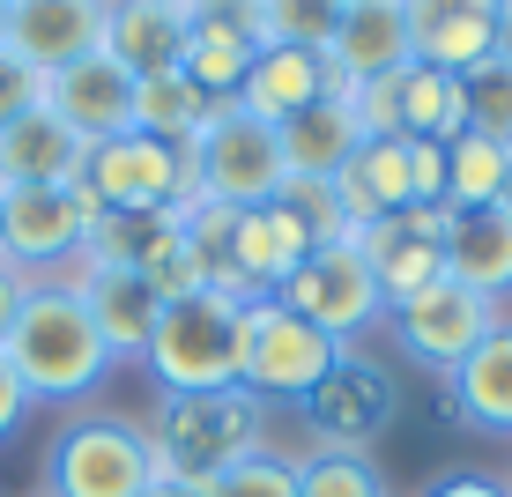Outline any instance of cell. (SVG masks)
<instances>
[{"label":"cell","instance_id":"f1b7e54d","mask_svg":"<svg viewBox=\"0 0 512 497\" xmlns=\"http://www.w3.org/2000/svg\"><path fill=\"white\" fill-rule=\"evenodd\" d=\"M342 23L334 0H253V45H297V52H320Z\"/></svg>","mask_w":512,"mask_h":497},{"label":"cell","instance_id":"d6986e66","mask_svg":"<svg viewBox=\"0 0 512 497\" xmlns=\"http://www.w3.org/2000/svg\"><path fill=\"white\" fill-rule=\"evenodd\" d=\"M334 67H342L349 82H379V75H394V67H409L416 52H409V8L401 0H364V8H342V23H334Z\"/></svg>","mask_w":512,"mask_h":497},{"label":"cell","instance_id":"d590c367","mask_svg":"<svg viewBox=\"0 0 512 497\" xmlns=\"http://www.w3.org/2000/svg\"><path fill=\"white\" fill-rule=\"evenodd\" d=\"M23 290H30V275L0 260V349H8V327H15V312H23Z\"/></svg>","mask_w":512,"mask_h":497},{"label":"cell","instance_id":"ffe728a7","mask_svg":"<svg viewBox=\"0 0 512 497\" xmlns=\"http://www.w3.org/2000/svg\"><path fill=\"white\" fill-rule=\"evenodd\" d=\"M75 297H82V312H90V327L104 334L112 364H119V357H141V349H149V334H156V297L141 290V275L82 268V275H75Z\"/></svg>","mask_w":512,"mask_h":497},{"label":"cell","instance_id":"3957f363","mask_svg":"<svg viewBox=\"0 0 512 497\" xmlns=\"http://www.w3.org/2000/svg\"><path fill=\"white\" fill-rule=\"evenodd\" d=\"M238 327L245 305L231 290H201L186 305L156 312V334L141 349V364L156 371L164 394H201V386H238Z\"/></svg>","mask_w":512,"mask_h":497},{"label":"cell","instance_id":"4316f807","mask_svg":"<svg viewBox=\"0 0 512 497\" xmlns=\"http://www.w3.org/2000/svg\"><path fill=\"white\" fill-rule=\"evenodd\" d=\"M208 112H216V97H201L179 67L134 82V134H156V141H171V149H186V141L208 127Z\"/></svg>","mask_w":512,"mask_h":497},{"label":"cell","instance_id":"9a60e30c","mask_svg":"<svg viewBox=\"0 0 512 497\" xmlns=\"http://www.w3.org/2000/svg\"><path fill=\"white\" fill-rule=\"evenodd\" d=\"M409 8V52L438 75H468L498 52V0H401Z\"/></svg>","mask_w":512,"mask_h":497},{"label":"cell","instance_id":"e575fe53","mask_svg":"<svg viewBox=\"0 0 512 497\" xmlns=\"http://www.w3.org/2000/svg\"><path fill=\"white\" fill-rule=\"evenodd\" d=\"M30 408H38V401L23 394V379H15V364L0 357V446H8V438L23 431V416H30Z\"/></svg>","mask_w":512,"mask_h":497},{"label":"cell","instance_id":"ac0fdd59","mask_svg":"<svg viewBox=\"0 0 512 497\" xmlns=\"http://www.w3.org/2000/svg\"><path fill=\"white\" fill-rule=\"evenodd\" d=\"M104 52H112L134 82L179 67V52H186V8H179V0H112V8H104Z\"/></svg>","mask_w":512,"mask_h":497},{"label":"cell","instance_id":"e0dca14e","mask_svg":"<svg viewBox=\"0 0 512 497\" xmlns=\"http://www.w3.org/2000/svg\"><path fill=\"white\" fill-rule=\"evenodd\" d=\"M90 141L75 127H60L52 112H30L15 127H0V193L15 186H82Z\"/></svg>","mask_w":512,"mask_h":497},{"label":"cell","instance_id":"8d00e7d4","mask_svg":"<svg viewBox=\"0 0 512 497\" xmlns=\"http://www.w3.org/2000/svg\"><path fill=\"white\" fill-rule=\"evenodd\" d=\"M423 497H512L505 483H490V475H438Z\"/></svg>","mask_w":512,"mask_h":497},{"label":"cell","instance_id":"d6a6232c","mask_svg":"<svg viewBox=\"0 0 512 497\" xmlns=\"http://www.w3.org/2000/svg\"><path fill=\"white\" fill-rule=\"evenodd\" d=\"M208 497H297V460L253 453V460H238L231 475H216Z\"/></svg>","mask_w":512,"mask_h":497},{"label":"cell","instance_id":"83f0119b","mask_svg":"<svg viewBox=\"0 0 512 497\" xmlns=\"http://www.w3.org/2000/svg\"><path fill=\"white\" fill-rule=\"evenodd\" d=\"M505 179H512V149H505V141H483V134L446 141V208H453V216H468V208H498Z\"/></svg>","mask_w":512,"mask_h":497},{"label":"cell","instance_id":"4dcf8cb0","mask_svg":"<svg viewBox=\"0 0 512 497\" xmlns=\"http://www.w3.org/2000/svg\"><path fill=\"white\" fill-rule=\"evenodd\" d=\"M141 290H149V297H156V312H164V305H186V297L216 290V268H208V260L193 253V245H186V230H179V238H171L164 253H156L149 268H141Z\"/></svg>","mask_w":512,"mask_h":497},{"label":"cell","instance_id":"7bdbcfd3","mask_svg":"<svg viewBox=\"0 0 512 497\" xmlns=\"http://www.w3.org/2000/svg\"><path fill=\"white\" fill-rule=\"evenodd\" d=\"M179 8H186V0H179Z\"/></svg>","mask_w":512,"mask_h":497},{"label":"cell","instance_id":"7c38bea8","mask_svg":"<svg viewBox=\"0 0 512 497\" xmlns=\"http://www.w3.org/2000/svg\"><path fill=\"white\" fill-rule=\"evenodd\" d=\"M82 186L97 193V208H186L193 164H186V149H171L156 134H112L90 149Z\"/></svg>","mask_w":512,"mask_h":497},{"label":"cell","instance_id":"7a4b0ae2","mask_svg":"<svg viewBox=\"0 0 512 497\" xmlns=\"http://www.w3.org/2000/svg\"><path fill=\"white\" fill-rule=\"evenodd\" d=\"M0 357L15 364V379H23L30 401H82L104 371H112V349H104V334L90 327L75 282H30Z\"/></svg>","mask_w":512,"mask_h":497},{"label":"cell","instance_id":"f35d334b","mask_svg":"<svg viewBox=\"0 0 512 497\" xmlns=\"http://www.w3.org/2000/svg\"><path fill=\"white\" fill-rule=\"evenodd\" d=\"M498 60L512 67V0H498Z\"/></svg>","mask_w":512,"mask_h":497},{"label":"cell","instance_id":"277c9868","mask_svg":"<svg viewBox=\"0 0 512 497\" xmlns=\"http://www.w3.org/2000/svg\"><path fill=\"white\" fill-rule=\"evenodd\" d=\"M156 483V446L127 416H75L45 446V497H141Z\"/></svg>","mask_w":512,"mask_h":497},{"label":"cell","instance_id":"cb8c5ba5","mask_svg":"<svg viewBox=\"0 0 512 497\" xmlns=\"http://www.w3.org/2000/svg\"><path fill=\"white\" fill-rule=\"evenodd\" d=\"M446 394L461 408V423L512 438V327H498L461 371H446Z\"/></svg>","mask_w":512,"mask_h":497},{"label":"cell","instance_id":"30bf717a","mask_svg":"<svg viewBox=\"0 0 512 497\" xmlns=\"http://www.w3.org/2000/svg\"><path fill=\"white\" fill-rule=\"evenodd\" d=\"M297 408H305V431L320 438L327 453H364L386 423L401 416V386H394V371H386V364L342 349V364H334Z\"/></svg>","mask_w":512,"mask_h":497},{"label":"cell","instance_id":"8fae6325","mask_svg":"<svg viewBox=\"0 0 512 497\" xmlns=\"http://www.w3.org/2000/svg\"><path fill=\"white\" fill-rule=\"evenodd\" d=\"M505 319L490 297L461 290V282H431L423 297H409V305H394V334H401V357L423 364V371H461L475 349L498 334Z\"/></svg>","mask_w":512,"mask_h":497},{"label":"cell","instance_id":"2e32d148","mask_svg":"<svg viewBox=\"0 0 512 497\" xmlns=\"http://www.w3.org/2000/svg\"><path fill=\"white\" fill-rule=\"evenodd\" d=\"M238 112H253L260 127H290L297 112H312V104H334L327 97V45L320 52H297V45H260L253 75L238 82Z\"/></svg>","mask_w":512,"mask_h":497},{"label":"cell","instance_id":"44dd1931","mask_svg":"<svg viewBox=\"0 0 512 497\" xmlns=\"http://www.w3.org/2000/svg\"><path fill=\"white\" fill-rule=\"evenodd\" d=\"M186 230L179 208H104L82 238V268H119V275H141L171 238Z\"/></svg>","mask_w":512,"mask_h":497},{"label":"cell","instance_id":"52a82bcc","mask_svg":"<svg viewBox=\"0 0 512 497\" xmlns=\"http://www.w3.org/2000/svg\"><path fill=\"white\" fill-rule=\"evenodd\" d=\"M446 245H453V208L446 201L394 208V216L357 230V253H364V268H372V282H379L386 312L423 297L431 282H446Z\"/></svg>","mask_w":512,"mask_h":497},{"label":"cell","instance_id":"ba28073f","mask_svg":"<svg viewBox=\"0 0 512 497\" xmlns=\"http://www.w3.org/2000/svg\"><path fill=\"white\" fill-rule=\"evenodd\" d=\"M275 305L297 312L305 327H320V334H334V342L349 349V334L372 327V319L386 312V297H379L372 268H364L357 238H342V245H320V253H305V268H297V275L275 290Z\"/></svg>","mask_w":512,"mask_h":497},{"label":"cell","instance_id":"d4e9b609","mask_svg":"<svg viewBox=\"0 0 512 497\" xmlns=\"http://www.w3.org/2000/svg\"><path fill=\"white\" fill-rule=\"evenodd\" d=\"M394 119L409 141H461L468 134V97H461V75H438V67L409 60L394 75Z\"/></svg>","mask_w":512,"mask_h":497},{"label":"cell","instance_id":"5b68a950","mask_svg":"<svg viewBox=\"0 0 512 497\" xmlns=\"http://www.w3.org/2000/svg\"><path fill=\"white\" fill-rule=\"evenodd\" d=\"M186 164H193V193L201 201H223V208H260L282 193V134L260 127L253 112L238 104H216L208 127L186 141Z\"/></svg>","mask_w":512,"mask_h":497},{"label":"cell","instance_id":"5bb4252c","mask_svg":"<svg viewBox=\"0 0 512 497\" xmlns=\"http://www.w3.org/2000/svg\"><path fill=\"white\" fill-rule=\"evenodd\" d=\"M45 112L60 127H75L82 141H112V134H134V75L112 60V52H90V60L60 67L45 82Z\"/></svg>","mask_w":512,"mask_h":497},{"label":"cell","instance_id":"1f68e13d","mask_svg":"<svg viewBox=\"0 0 512 497\" xmlns=\"http://www.w3.org/2000/svg\"><path fill=\"white\" fill-rule=\"evenodd\" d=\"M297 497H386V475L372 453H312L297 468Z\"/></svg>","mask_w":512,"mask_h":497},{"label":"cell","instance_id":"603a6c76","mask_svg":"<svg viewBox=\"0 0 512 497\" xmlns=\"http://www.w3.org/2000/svg\"><path fill=\"white\" fill-rule=\"evenodd\" d=\"M275 134H282V171L290 179H342L349 156L364 149V127L349 104H312V112H297Z\"/></svg>","mask_w":512,"mask_h":497},{"label":"cell","instance_id":"60d3db41","mask_svg":"<svg viewBox=\"0 0 512 497\" xmlns=\"http://www.w3.org/2000/svg\"><path fill=\"white\" fill-rule=\"evenodd\" d=\"M334 8H364V0H334Z\"/></svg>","mask_w":512,"mask_h":497},{"label":"cell","instance_id":"4fadbf2b","mask_svg":"<svg viewBox=\"0 0 512 497\" xmlns=\"http://www.w3.org/2000/svg\"><path fill=\"white\" fill-rule=\"evenodd\" d=\"M104 8L112 0H8L0 8V45L52 82L60 67L104 52Z\"/></svg>","mask_w":512,"mask_h":497},{"label":"cell","instance_id":"74e56055","mask_svg":"<svg viewBox=\"0 0 512 497\" xmlns=\"http://www.w3.org/2000/svg\"><path fill=\"white\" fill-rule=\"evenodd\" d=\"M141 497H208V490H193V483H171V475H156V483L141 490Z\"/></svg>","mask_w":512,"mask_h":497},{"label":"cell","instance_id":"9c48e42d","mask_svg":"<svg viewBox=\"0 0 512 497\" xmlns=\"http://www.w3.org/2000/svg\"><path fill=\"white\" fill-rule=\"evenodd\" d=\"M104 216L90 186H15L0 193V260L8 268H60L82 260V238Z\"/></svg>","mask_w":512,"mask_h":497},{"label":"cell","instance_id":"7402d4cb","mask_svg":"<svg viewBox=\"0 0 512 497\" xmlns=\"http://www.w3.org/2000/svg\"><path fill=\"white\" fill-rule=\"evenodd\" d=\"M446 275L475 297H498L512 290V216L505 208H468L453 216V245H446Z\"/></svg>","mask_w":512,"mask_h":497},{"label":"cell","instance_id":"f546056e","mask_svg":"<svg viewBox=\"0 0 512 497\" xmlns=\"http://www.w3.org/2000/svg\"><path fill=\"white\" fill-rule=\"evenodd\" d=\"M461 97H468V134L505 141V149H512V67L498 60V52L461 75Z\"/></svg>","mask_w":512,"mask_h":497},{"label":"cell","instance_id":"b9f144b4","mask_svg":"<svg viewBox=\"0 0 512 497\" xmlns=\"http://www.w3.org/2000/svg\"><path fill=\"white\" fill-rule=\"evenodd\" d=\"M0 8H8V0H0Z\"/></svg>","mask_w":512,"mask_h":497},{"label":"cell","instance_id":"8992f818","mask_svg":"<svg viewBox=\"0 0 512 497\" xmlns=\"http://www.w3.org/2000/svg\"><path fill=\"white\" fill-rule=\"evenodd\" d=\"M342 364V342L320 327H305L297 312H282L275 297H253L238 327V386H253L260 401H305L327 371Z\"/></svg>","mask_w":512,"mask_h":497},{"label":"cell","instance_id":"6da1fadb","mask_svg":"<svg viewBox=\"0 0 512 497\" xmlns=\"http://www.w3.org/2000/svg\"><path fill=\"white\" fill-rule=\"evenodd\" d=\"M156 475L208 490L216 475H231L238 460L268 453V401L253 386H201V394H164L149 423Z\"/></svg>","mask_w":512,"mask_h":497},{"label":"cell","instance_id":"ab89813d","mask_svg":"<svg viewBox=\"0 0 512 497\" xmlns=\"http://www.w3.org/2000/svg\"><path fill=\"white\" fill-rule=\"evenodd\" d=\"M498 208H505V216H512V179H505V201H498Z\"/></svg>","mask_w":512,"mask_h":497},{"label":"cell","instance_id":"836d02e7","mask_svg":"<svg viewBox=\"0 0 512 497\" xmlns=\"http://www.w3.org/2000/svg\"><path fill=\"white\" fill-rule=\"evenodd\" d=\"M30 112H45V75L0 45V127H15V119H30Z\"/></svg>","mask_w":512,"mask_h":497},{"label":"cell","instance_id":"484cf974","mask_svg":"<svg viewBox=\"0 0 512 497\" xmlns=\"http://www.w3.org/2000/svg\"><path fill=\"white\" fill-rule=\"evenodd\" d=\"M253 60H260V45L245 38V30H223V23H186L179 75H186V82H193L201 97L231 104V97H238V82L253 75Z\"/></svg>","mask_w":512,"mask_h":497}]
</instances>
